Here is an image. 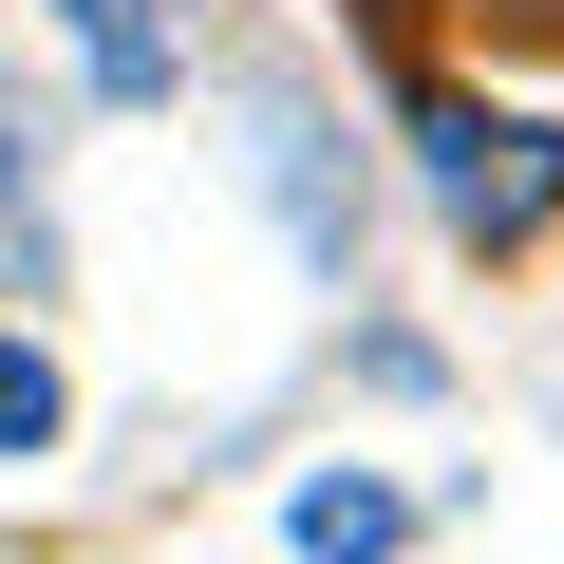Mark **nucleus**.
<instances>
[{
	"label": "nucleus",
	"instance_id": "f03ea898",
	"mask_svg": "<svg viewBox=\"0 0 564 564\" xmlns=\"http://www.w3.org/2000/svg\"><path fill=\"white\" fill-rule=\"evenodd\" d=\"M57 39H76V76H95L113 113H151V95L188 76V0H57Z\"/></svg>",
	"mask_w": 564,
	"mask_h": 564
},
{
	"label": "nucleus",
	"instance_id": "20e7f679",
	"mask_svg": "<svg viewBox=\"0 0 564 564\" xmlns=\"http://www.w3.org/2000/svg\"><path fill=\"white\" fill-rule=\"evenodd\" d=\"M57 414H76L57 358H39V339H0V452H57Z\"/></svg>",
	"mask_w": 564,
	"mask_h": 564
},
{
	"label": "nucleus",
	"instance_id": "39448f33",
	"mask_svg": "<svg viewBox=\"0 0 564 564\" xmlns=\"http://www.w3.org/2000/svg\"><path fill=\"white\" fill-rule=\"evenodd\" d=\"M57 282V245H39V207H20V113H0V302H39Z\"/></svg>",
	"mask_w": 564,
	"mask_h": 564
},
{
	"label": "nucleus",
	"instance_id": "f257e3e1",
	"mask_svg": "<svg viewBox=\"0 0 564 564\" xmlns=\"http://www.w3.org/2000/svg\"><path fill=\"white\" fill-rule=\"evenodd\" d=\"M414 188H433V226L452 245H545V207H564V132L545 113H508V95H452V76H414Z\"/></svg>",
	"mask_w": 564,
	"mask_h": 564
},
{
	"label": "nucleus",
	"instance_id": "7ed1b4c3",
	"mask_svg": "<svg viewBox=\"0 0 564 564\" xmlns=\"http://www.w3.org/2000/svg\"><path fill=\"white\" fill-rule=\"evenodd\" d=\"M282 545H302V564H395V545H414V508H395L377 470H321L302 508H282Z\"/></svg>",
	"mask_w": 564,
	"mask_h": 564
}]
</instances>
